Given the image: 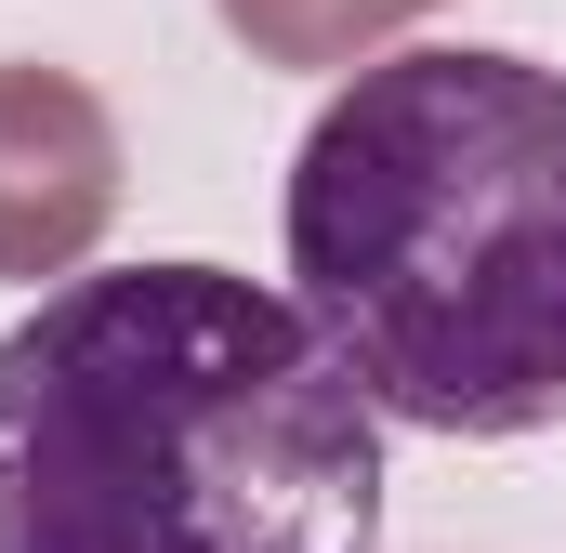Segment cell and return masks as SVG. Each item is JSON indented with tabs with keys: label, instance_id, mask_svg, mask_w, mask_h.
I'll return each mask as SVG.
<instances>
[{
	"label": "cell",
	"instance_id": "7a4b0ae2",
	"mask_svg": "<svg viewBox=\"0 0 566 553\" xmlns=\"http://www.w3.org/2000/svg\"><path fill=\"white\" fill-rule=\"evenodd\" d=\"M290 303L409 435L566 421V66L422 40L290 158Z\"/></svg>",
	"mask_w": 566,
	"mask_h": 553
},
{
	"label": "cell",
	"instance_id": "6da1fadb",
	"mask_svg": "<svg viewBox=\"0 0 566 553\" xmlns=\"http://www.w3.org/2000/svg\"><path fill=\"white\" fill-rule=\"evenodd\" d=\"M382 409L238 264H106L0 330V553H369Z\"/></svg>",
	"mask_w": 566,
	"mask_h": 553
}]
</instances>
